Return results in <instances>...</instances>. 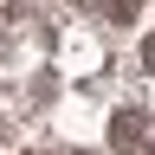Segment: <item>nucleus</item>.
Returning a JSON list of instances; mask_svg holds the SVG:
<instances>
[{"mask_svg": "<svg viewBox=\"0 0 155 155\" xmlns=\"http://www.w3.org/2000/svg\"><path fill=\"white\" fill-rule=\"evenodd\" d=\"M116 149H142V116H116Z\"/></svg>", "mask_w": 155, "mask_h": 155, "instance_id": "f257e3e1", "label": "nucleus"}, {"mask_svg": "<svg viewBox=\"0 0 155 155\" xmlns=\"http://www.w3.org/2000/svg\"><path fill=\"white\" fill-rule=\"evenodd\" d=\"M149 65H155V45H149Z\"/></svg>", "mask_w": 155, "mask_h": 155, "instance_id": "f03ea898", "label": "nucleus"}]
</instances>
